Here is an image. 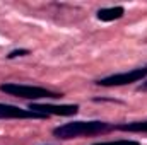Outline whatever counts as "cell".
<instances>
[{"label":"cell","mask_w":147,"mask_h":145,"mask_svg":"<svg viewBox=\"0 0 147 145\" xmlns=\"http://www.w3.org/2000/svg\"><path fill=\"white\" fill-rule=\"evenodd\" d=\"M140 89H144V91H147V82H144V84H142V87H140Z\"/></svg>","instance_id":"10"},{"label":"cell","mask_w":147,"mask_h":145,"mask_svg":"<svg viewBox=\"0 0 147 145\" xmlns=\"http://www.w3.org/2000/svg\"><path fill=\"white\" fill-rule=\"evenodd\" d=\"M144 77H147V67L135 68V70H130V72L116 73V75H110V77H105V79L98 80V85H103V87H118V85H127V84L139 82V80H142Z\"/></svg>","instance_id":"3"},{"label":"cell","mask_w":147,"mask_h":145,"mask_svg":"<svg viewBox=\"0 0 147 145\" xmlns=\"http://www.w3.org/2000/svg\"><path fill=\"white\" fill-rule=\"evenodd\" d=\"M113 126L105 121H72L53 128V135L60 140H70L84 135H98L111 130Z\"/></svg>","instance_id":"1"},{"label":"cell","mask_w":147,"mask_h":145,"mask_svg":"<svg viewBox=\"0 0 147 145\" xmlns=\"http://www.w3.org/2000/svg\"><path fill=\"white\" fill-rule=\"evenodd\" d=\"M0 91L16 97H22V99H45V97H51V99H58L62 97L60 92H53L48 91L45 87H36V85H21V84H2Z\"/></svg>","instance_id":"2"},{"label":"cell","mask_w":147,"mask_h":145,"mask_svg":"<svg viewBox=\"0 0 147 145\" xmlns=\"http://www.w3.org/2000/svg\"><path fill=\"white\" fill-rule=\"evenodd\" d=\"M123 14H125V9H123V7L99 9V10H98V19H99V21H105V22H111V21H116V19L123 17Z\"/></svg>","instance_id":"6"},{"label":"cell","mask_w":147,"mask_h":145,"mask_svg":"<svg viewBox=\"0 0 147 145\" xmlns=\"http://www.w3.org/2000/svg\"><path fill=\"white\" fill-rule=\"evenodd\" d=\"M118 130L123 132H146L147 133V121H135V123H123L120 126H116Z\"/></svg>","instance_id":"7"},{"label":"cell","mask_w":147,"mask_h":145,"mask_svg":"<svg viewBox=\"0 0 147 145\" xmlns=\"http://www.w3.org/2000/svg\"><path fill=\"white\" fill-rule=\"evenodd\" d=\"M29 111H34V113H39V114H57V116H74L77 114L79 111V106L77 104H38V103H29Z\"/></svg>","instance_id":"4"},{"label":"cell","mask_w":147,"mask_h":145,"mask_svg":"<svg viewBox=\"0 0 147 145\" xmlns=\"http://www.w3.org/2000/svg\"><path fill=\"white\" fill-rule=\"evenodd\" d=\"M24 55H29L28 50H14L7 55V58H16V56H24Z\"/></svg>","instance_id":"9"},{"label":"cell","mask_w":147,"mask_h":145,"mask_svg":"<svg viewBox=\"0 0 147 145\" xmlns=\"http://www.w3.org/2000/svg\"><path fill=\"white\" fill-rule=\"evenodd\" d=\"M0 118H33V119H43L46 118L45 114H39L29 109H22L19 106H12V104H2L0 103Z\"/></svg>","instance_id":"5"},{"label":"cell","mask_w":147,"mask_h":145,"mask_svg":"<svg viewBox=\"0 0 147 145\" xmlns=\"http://www.w3.org/2000/svg\"><path fill=\"white\" fill-rule=\"evenodd\" d=\"M92 145H139V142H135V140H115V142H99V144Z\"/></svg>","instance_id":"8"}]
</instances>
